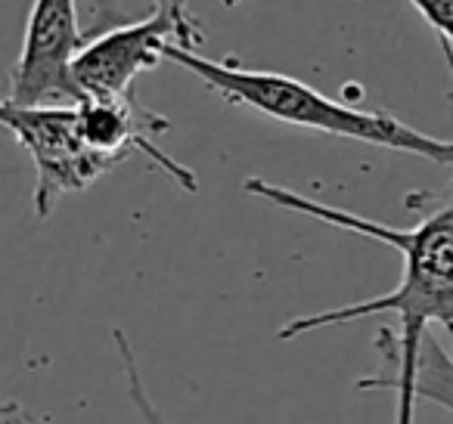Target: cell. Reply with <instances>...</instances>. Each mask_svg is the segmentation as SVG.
I'll list each match as a JSON object with an SVG mask.
<instances>
[{"label": "cell", "instance_id": "cell-1", "mask_svg": "<svg viewBox=\"0 0 453 424\" xmlns=\"http://www.w3.org/2000/svg\"><path fill=\"white\" fill-rule=\"evenodd\" d=\"M242 189L273 208L323 220L335 230L354 232V236L376 238L401 254L403 269L397 288L370 300H354V304L333 307V310L292 316L277 331V341H296L311 331L395 313L397 329L385 325L376 331V350L382 356V366L376 375L360 378L357 390H391L395 393V424H416V403H419L416 375H419L422 337L432 331L428 329L432 322H438L447 331V337L453 335V189L407 193L403 205L419 217L410 230L379 223V220L345 211V208L323 205V201L308 199L296 189L277 186L271 180H261V177H249Z\"/></svg>", "mask_w": 453, "mask_h": 424}, {"label": "cell", "instance_id": "cell-2", "mask_svg": "<svg viewBox=\"0 0 453 424\" xmlns=\"http://www.w3.org/2000/svg\"><path fill=\"white\" fill-rule=\"evenodd\" d=\"M444 57L453 72V50H444ZM165 59L196 75L208 90H214L230 106H246L252 112L280 121V125L308 127V131L407 152V155H419L426 162L441 164V168H453V140L428 137V133L403 125L388 112H372V109H357L348 106V102L329 100V96H323L320 90L298 81V78L280 75V72L246 69L236 59L214 63V59H205L196 50L177 44H168Z\"/></svg>", "mask_w": 453, "mask_h": 424}, {"label": "cell", "instance_id": "cell-3", "mask_svg": "<svg viewBox=\"0 0 453 424\" xmlns=\"http://www.w3.org/2000/svg\"><path fill=\"white\" fill-rule=\"evenodd\" d=\"M0 121L19 140L35 162V217L47 220L63 195L84 193L103 174L115 170L112 158L100 155L84 140L81 118L75 106H35L19 109L4 102Z\"/></svg>", "mask_w": 453, "mask_h": 424}, {"label": "cell", "instance_id": "cell-4", "mask_svg": "<svg viewBox=\"0 0 453 424\" xmlns=\"http://www.w3.org/2000/svg\"><path fill=\"white\" fill-rule=\"evenodd\" d=\"M168 44L196 50L205 44V34L187 28L165 7H156L137 22H100V28L88 32V47L78 53L72 69L81 102L134 96V81L162 63Z\"/></svg>", "mask_w": 453, "mask_h": 424}, {"label": "cell", "instance_id": "cell-5", "mask_svg": "<svg viewBox=\"0 0 453 424\" xmlns=\"http://www.w3.org/2000/svg\"><path fill=\"white\" fill-rule=\"evenodd\" d=\"M84 47L88 32L78 28L75 0H35L4 102L19 109L81 102L72 69Z\"/></svg>", "mask_w": 453, "mask_h": 424}, {"label": "cell", "instance_id": "cell-6", "mask_svg": "<svg viewBox=\"0 0 453 424\" xmlns=\"http://www.w3.org/2000/svg\"><path fill=\"white\" fill-rule=\"evenodd\" d=\"M78 118H81L84 140L94 146L100 155L112 158L115 164H125L134 152L146 155L158 170L180 183L187 193H199L196 174L180 164L174 155L158 146V137L171 131V121L156 115L152 109L140 106L137 96H119V100H84L78 102Z\"/></svg>", "mask_w": 453, "mask_h": 424}, {"label": "cell", "instance_id": "cell-7", "mask_svg": "<svg viewBox=\"0 0 453 424\" xmlns=\"http://www.w3.org/2000/svg\"><path fill=\"white\" fill-rule=\"evenodd\" d=\"M416 397L434 403L453 415V356L444 350L434 331L422 337L419 375H416Z\"/></svg>", "mask_w": 453, "mask_h": 424}, {"label": "cell", "instance_id": "cell-8", "mask_svg": "<svg viewBox=\"0 0 453 424\" xmlns=\"http://www.w3.org/2000/svg\"><path fill=\"white\" fill-rule=\"evenodd\" d=\"M112 344H115V353L121 360V372H125V390L131 397L134 409H137L140 421L143 424H168L165 415L158 412V405L152 403L150 390H146V381H143V372H140V362H137V353H134L131 341L121 329H112Z\"/></svg>", "mask_w": 453, "mask_h": 424}, {"label": "cell", "instance_id": "cell-9", "mask_svg": "<svg viewBox=\"0 0 453 424\" xmlns=\"http://www.w3.org/2000/svg\"><path fill=\"white\" fill-rule=\"evenodd\" d=\"M410 7L432 26L441 44H453V0H410Z\"/></svg>", "mask_w": 453, "mask_h": 424}, {"label": "cell", "instance_id": "cell-10", "mask_svg": "<svg viewBox=\"0 0 453 424\" xmlns=\"http://www.w3.org/2000/svg\"><path fill=\"white\" fill-rule=\"evenodd\" d=\"M0 424H53V421L47 415L26 409L16 399H4V405H0Z\"/></svg>", "mask_w": 453, "mask_h": 424}, {"label": "cell", "instance_id": "cell-11", "mask_svg": "<svg viewBox=\"0 0 453 424\" xmlns=\"http://www.w3.org/2000/svg\"><path fill=\"white\" fill-rule=\"evenodd\" d=\"M156 7H165V10H171V13H174L177 19H180V22H183V26H187V28H193V32L205 34V32H202V22L196 19L193 13H189L187 0H156Z\"/></svg>", "mask_w": 453, "mask_h": 424}, {"label": "cell", "instance_id": "cell-12", "mask_svg": "<svg viewBox=\"0 0 453 424\" xmlns=\"http://www.w3.org/2000/svg\"><path fill=\"white\" fill-rule=\"evenodd\" d=\"M450 341H453V335H450Z\"/></svg>", "mask_w": 453, "mask_h": 424}]
</instances>
